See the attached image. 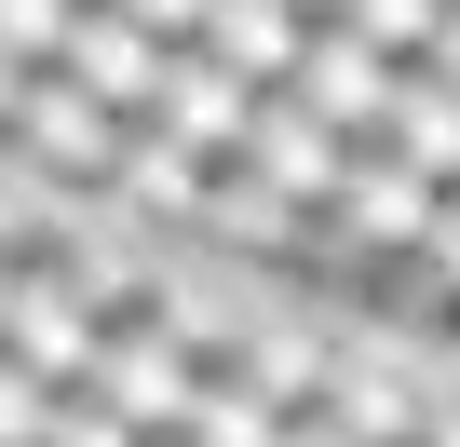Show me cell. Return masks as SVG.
Here are the masks:
<instances>
[{"label":"cell","mask_w":460,"mask_h":447,"mask_svg":"<svg viewBox=\"0 0 460 447\" xmlns=\"http://www.w3.org/2000/svg\"><path fill=\"white\" fill-rule=\"evenodd\" d=\"M420 258H433V285H447V326H460V190L433 203V231H420Z\"/></svg>","instance_id":"obj_16"},{"label":"cell","mask_w":460,"mask_h":447,"mask_svg":"<svg viewBox=\"0 0 460 447\" xmlns=\"http://www.w3.org/2000/svg\"><path fill=\"white\" fill-rule=\"evenodd\" d=\"M230 366H244L271 407H298V393H312V366H325V326H258V339H230Z\"/></svg>","instance_id":"obj_12"},{"label":"cell","mask_w":460,"mask_h":447,"mask_svg":"<svg viewBox=\"0 0 460 447\" xmlns=\"http://www.w3.org/2000/svg\"><path fill=\"white\" fill-rule=\"evenodd\" d=\"M41 420H55V380L28 353H0V447H41Z\"/></svg>","instance_id":"obj_14"},{"label":"cell","mask_w":460,"mask_h":447,"mask_svg":"<svg viewBox=\"0 0 460 447\" xmlns=\"http://www.w3.org/2000/svg\"><path fill=\"white\" fill-rule=\"evenodd\" d=\"M203 190H217V163H203L176 122L122 109V149H109V203H122V231H203Z\"/></svg>","instance_id":"obj_2"},{"label":"cell","mask_w":460,"mask_h":447,"mask_svg":"<svg viewBox=\"0 0 460 447\" xmlns=\"http://www.w3.org/2000/svg\"><path fill=\"white\" fill-rule=\"evenodd\" d=\"M285 434V407L230 366V353H203V380H190V407H176V447H271Z\"/></svg>","instance_id":"obj_11"},{"label":"cell","mask_w":460,"mask_h":447,"mask_svg":"<svg viewBox=\"0 0 460 447\" xmlns=\"http://www.w3.org/2000/svg\"><path fill=\"white\" fill-rule=\"evenodd\" d=\"M122 14H136L149 41H190V28H203V0H122Z\"/></svg>","instance_id":"obj_17"},{"label":"cell","mask_w":460,"mask_h":447,"mask_svg":"<svg viewBox=\"0 0 460 447\" xmlns=\"http://www.w3.org/2000/svg\"><path fill=\"white\" fill-rule=\"evenodd\" d=\"M447 190H460V176H447Z\"/></svg>","instance_id":"obj_22"},{"label":"cell","mask_w":460,"mask_h":447,"mask_svg":"<svg viewBox=\"0 0 460 447\" xmlns=\"http://www.w3.org/2000/svg\"><path fill=\"white\" fill-rule=\"evenodd\" d=\"M285 95H298L312 122H339V136H366V122H379V95H393V55H379V41H352L339 14H312V41H298V68H285Z\"/></svg>","instance_id":"obj_8"},{"label":"cell","mask_w":460,"mask_h":447,"mask_svg":"<svg viewBox=\"0 0 460 447\" xmlns=\"http://www.w3.org/2000/svg\"><path fill=\"white\" fill-rule=\"evenodd\" d=\"M109 149H122V109L82 95L68 68H28L14 109H0V163L28 190H109Z\"/></svg>","instance_id":"obj_1"},{"label":"cell","mask_w":460,"mask_h":447,"mask_svg":"<svg viewBox=\"0 0 460 447\" xmlns=\"http://www.w3.org/2000/svg\"><path fill=\"white\" fill-rule=\"evenodd\" d=\"M420 68H447V82H460V0L433 14V41H420Z\"/></svg>","instance_id":"obj_18"},{"label":"cell","mask_w":460,"mask_h":447,"mask_svg":"<svg viewBox=\"0 0 460 447\" xmlns=\"http://www.w3.org/2000/svg\"><path fill=\"white\" fill-rule=\"evenodd\" d=\"M433 14H447V0H339V28H352V41H379L393 68H406V55L433 41Z\"/></svg>","instance_id":"obj_13"},{"label":"cell","mask_w":460,"mask_h":447,"mask_svg":"<svg viewBox=\"0 0 460 447\" xmlns=\"http://www.w3.org/2000/svg\"><path fill=\"white\" fill-rule=\"evenodd\" d=\"M0 353H28L41 380H82V366H95V299H82V272H68V258H28V245H14V299H0Z\"/></svg>","instance_id":"obj_4"},{"label":"cell","mask_w":460,"mask_h":447,"mask_svg":"<svg viewBox=\"0 0 460 447\" xmlns=\"http://www.w3.org/2000/svg\"><path fill=\"white\" fill-rule=\"evenodd\" d=\"M298 14H339V0H298Z\"/></svg>","instance_id":"obj_21"},{"label":"cell","mask_w":460,"mask_h":447,"mask_svg":"<svg viewBox=\"0 0 460 447\" xmlns=\"http://www.w3.org/2000/svg\"><path fill=\"white\" fill-rule=\"evenodd\" d=\"M41 68H68L82 95H109V109H149V68H163V41L122 14V0H68V28H55V55Z\"/></svg>","instance_id":"obj_7"},{"label":"cell","mask_w":460,"mask_h":447,"mask_svg":"<svg viewBox=\"0 0 460 447\" xmlns=\"http://www.w3.org/2000/svg\"><path fill=\"white\" fill-rule=\"evenodd\" d=\"M14 82H28V68H14V55H0V109H14Z\"/></svg>","instance_id":"obj_19"},{"label":"cell","mask_w":460,"mask_h":447,"mask_svg":"<svg viewBox=\"0 0 460 447\" xmlns=\"http://www.w3.org/2000/svg\"><path fill=\"white\" fill-rule=\"evenodd\" d=\"M230 163H244L258 190H285L298 217H325V203H339V163H352V136H339V122H312L285 82H258V109H244V149H230Z\"/></svg>","instance_id":"obj_3"},{"label":"cell","mask_w":460,"mask_h":447,"mask_svg":"<svg viewBox=\"0 0 460 447\" xmlns=\"http://www.w3.org/2000/svg\"><path fill=\"white\" fill-rule=\"evenodd\" d=\"M285 434H420V393H406L393 353H339V339H325V366H312V393L285 407Z\"/></svg>","instance_id":"obj_5"},{"label":"cell","mask_w":460,"mask_h":447,"mask_svg":"<svg viewBox=\"0 0 460 447\" xmlns=\"http://www.w3.org/2000/svg\"><path fill=\"white\" fill-rule=\"evenodd\" d=\"M366 136H379V149H406V163H420V176H460V82H447V68H420V55H406V68H393V95H379V122H366Z\"/></svg>","instance_id":"obj_9"},{"label":"cell","mask_w":460,"mask_h":447,"mask_svg":"<svg viewBox=\"0 0 460 447\" xmlns=\"http://www.w3.org/2000/svg\"><path fill=\"white\" fill-rule=\"evenodd\" d=\"M55 28H68V0H0V55H14V68H41Z\"/></svg>","instance_id":"obj_15"},{"label":"cell","mask_w":460,"mask_h":447,"mask_svg":"<svg viewBox=\"0 0 460 447\" xmlns=\"http://www.w3.org/2000/svg\"><path fill=\"white\" fill-rule=\"evenodd\" d=\"M217 68H244V82H285L298 68V41H312V14L298 0H203V28H190Z\"/></svg>","instance_id":"obj_10"},{"label":"cell","mask_w":460,"mask_h":447,"mask_svg":"<svg viewBox=\"0 0 460 447\" xmlns=\"http://www.w3.org/2000/svg\"><path fill=\"white\" fill-rule=\"evenodd\" d=\"M244 109H258L244 68H217L203 41H163V68H149V122H176L203 163H230V149H244Z\"/></svg>","instance_id":"obj_6"},{"label":"cell","mask_w":460,"mask_h":447,"mask_svg":"<svg viewBox=\"0 0 460 447\" xmlns=\"http://www.w3.org/2000/svg\"><path fill=\"white\" fill-rule=\"evenodd\" d=\"M0 299H14V245H0Z\"/></svg>","instance_id":"obj_20"}]
</instances>
